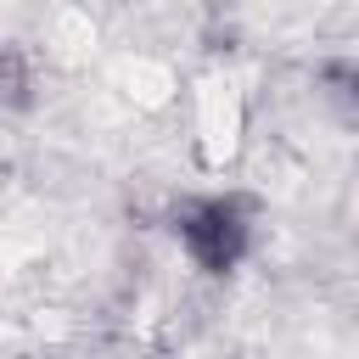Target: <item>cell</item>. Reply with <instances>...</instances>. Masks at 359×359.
<instances>
[{"label":"cell","instance_id":"cell-1","mask_svg":"<svg viewBox=\"0 0 359 359\" xmlns=\"http://www.w3.org/2000/svg\"><path fill=\"white\" fill-rule=\"evenodd\" d=\"M174 247L185 252V264L196 275H230L247 264L252 236H258V202L241 191H202V196H180L168 213Z\"/></svg>","mask_w":359,"mask_h":359},{"label":"cell","instance_id":"cell-2","mask_svg":"<svg viewBox=\"0 0 359 359\" xmlns=\"http://www.w3.org/2000/svg\"><path fill=\"white\" fill-rule=\"evenodd\" d=\"M34 90H39V67L28 56V45H0V101L6 107H34Z\"/></svg>","mask_w":359,"mask_h":359}]
</instances>
